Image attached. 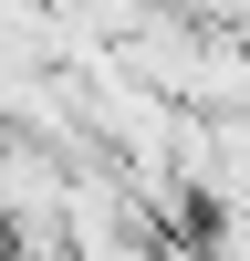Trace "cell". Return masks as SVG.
<instances>
[{"mask_svg": "<svg viewBox=\"0 0 250 261\" xmlns=\"http://www.w3.org/2000/svg\"><path fill=\"white\" fill-rule=\"evenodd\" d=\"M208 209H250V115H208Z\"/></svg>", "mask_w": 250, "mask_h": 261, "instance_id": "2", "label": "cell"}, {"mask_svg": "<svg viewBox=\"0 0 250 261\" xmlns=\"http://www.w3.org/2000/svg\"><path fill=\"white\" fill-rule=\"evenodd\" d=\"M198 115H250V32H198V63H188V94Z\"/></svg>", "mask_w": 250, "mask_h": 261, "instance_id": "1", "label": "cell"}]
</instances>
